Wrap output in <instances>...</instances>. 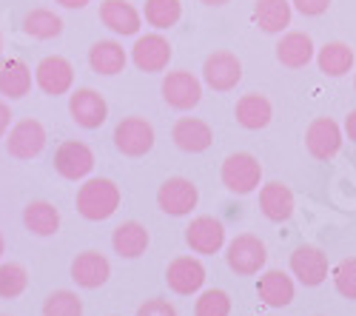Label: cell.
<instances>
[{
  "mask_svg": "<svg viewBox=\"0 0 356 316\" xmlns=\"http://www.w3.org/2000/svg\"><path fill=\"white\" fill-rule=\"evenodd\" d=\"M316 54L314 38L308 32H285L277 43V60L285 69H305Z\"/></svg>",
  "mask_w": 356,
  "mask_h": 316,
  "instance_id": "obj_26",
  "label": "cell"
},
{
  "mask_svg": "<svg viewBox=\"0 0 356 316\" xmlns=\"http://www.w3.org/2000/svg\"><path fill=\"white\" fill-rule=\"evenodd\" d=\"M331 279H334V288H337L339 297L356 302V256H348V260H342L331 271Z\"/></svg>",
  "mask_w": 356,
  "mask_h": 316,
  "instance_id": "obj_35",
  "label": "cell"
},
{
  "mask_svg": "<svg viewBox=\"0 0 356 316\" xmlns=\"http://www.w3.org/2000/svg\"><path fill=\"white\" fill-rule=\"evenodd\" d=\"M111 276V263L100 251H83L72 260V282L83 291H97Z\"/></svg>",
  "mask_w": 356,
  "mask_h": 316,
  "instance_id": "obj_17",
  "label": "cell"
},
{
  "mask_svg": "<svg viewBox=\"0 0 356 316\" xmlns=\"http://www.w3.org/2000/svg\"><path fill=\"white\" fill-rule=\"evenodd\" d=\"M35 85L49 97L69 94L74 85V66L60 54H49L35 66Z\"/></svg>",
  "mask_w": 356,
  "mask_h": 316,
  "instance_id": "obj_14",
  "label": "cell"
},
{
  "mask_svg": "<svg viewBox=\"0 0 356 316\" xmlns=\"http://www.w3.org/2000/svg\"><path fill=\"white\" fill-rule=\"evenodd\" d=\"M69 114H72V120L80 128L95 131V128H100L108 120V103H106V97L97 89H88V85H83V89L69 94Z\"/></svg>",
  "mask_w": 356,
  "mask_h": 316,
  "instance_id": "obj_15",
  "label": "cell"
},
{
  "mask_svg": "<svg viewBox=\"0 0 356 316\" xmlns=\"http://www.w3.org/2000/svg\"><path fill=\"white\" fill-rule=\"evenodd\" d=\"M314 60L325 77H345V74H350V69L356 63V54L345 40H331L322 49H316Z\"/></svg>",
  "mask_w": 356,
  "mask_h": 316,
  "instance_id": "obj_28",
  "label": "cell"
},
{
  "mask_svg": "<svg viewBox=\"0 0 356 316\" xmlns=\"http://www.w3.org/2000/svg\"><path fill=\"white\" fill-rule=\"evenodd\" d=\"M0 316H9V313H0Z\"/></svg>",
  "mask_w": 356,
  "mask_h": 316,
  "instance_id": "obj_45",
  "label": "cell"
},
{
  "mask_svg": "<svg viewBox=\"0 0 356 316\" xmlns=\"http://www.w3.org/2000/svg\"><path fill=\"white\" fill-rule=\"evenodd\" d=\"M171 57H174V49L168 38L163 32H148V35H137L129 60L145 74H160L168 69Z\"/></svg>",
  "mask_w": 356,
  "mask_h": 316,
  "instance_id": "obj_5",
  "label": "cell"
},
{
  "mask_svg": "<svg viewBox=\"0 0 356 316\" xmlns=\"http://www.w3.org/2000/svg\"><path fill=\"white\" fill-rule=\"evenodd\" d=\"M171 140H174V146L186 154H202L211 149L214 131L200 117H180L171 128Z\"/></svg>",
  "mask_w": 356,
  "mask_h": 316,
  "instance_id": "obj_19",
  "label": "cell"
},
{
  "mask_svg": "<svg viewBox=\"0 0 356 316\" xmlns=\"http://www.w3.org/2000/svg\"><path fill=\"white\" fill-rule=\"evenodd\" d=\"M137 316H177V308L168 302V299H145L140 308H137Z\"/></svg>",
  "mask_w": 356,
  "mask_h": 316,
  "instance_id": "obj_36",
  "label": "cell"
},
{
  "mask_svg": "<svg viewBox=\"0 0 356 316\" xmlns=\"http://www.w3.org/2000/svg\"><path fill=\"white\" fill-rule=\"evenodd\" d=\"M331 3H334V0H291L293 12H300V15H305V17H319V15H325V12L331 9Z\"/></svg>",
  "mask_w": 356,
  "mask_h": 316,
  "instance_id": "obj_37",
  "label": "cell"
},
{
  "mask_svg": "<svg viewBox=\"0 0 356 316\" xmlns=\"http://www.w3.org/2000/svg\"><path fill=\"white\" fill-rule=\"evenodd\" d=\"M228 242V234H225V225L222 219L217 217H209V214H202V217H194L186 228V245L200 253V256H214L225 248Z\"/></svg>",
  "mask_w": 356,
  "mask_h": 316,
  "instance_id": "obj_12",
  "label": "cell"
},
{
  "mask_svg": "<svg viewBox=\"0 0 356 316\" xmlns=\"http://www.w3.org/2000/svg\"><path fill=\"white\" fill-rule=\"evenodd\" d=\"M165 282L177 297H194L205 285V265L197 256H177L165 268Z\"/></svg>",
  "mask_w": 356,
  "mask_h": 316,
  "instance_id": "obj_16",
  "label": "cell"
},
{
  "mask_svg": "<svg viewBox=\"0 0 356 316\" xmlns=\"http://www.w3.org/2000/svg\"><path fill=\"white\" fill-rule=\"evenodd\" d=\"M234 117L245 131H259V128H268L271 117H274V106L271 100L259 94V92H248L236 100L234 106Z\"/></svg>",
  "mask_w": 356,
  "mask_h": 316,
  "instance_id": "obj_23",
  "label": "cell"
},
{
  "mask_svg": "<svg viewBox=\"0 0 356 316\" xmlns=\"http://www.w3.org/2000/svg\"><path fill=\"white\" fill-rule=\"evenodd\" d=\"M120 203H123V191L108 177H86L74 197L77 214L88 222L111 219L117 214V208H120Z\"/></svg>",
  "mask_w": 356,
  "mask_h": 316,
  "instance_id": "obj_1",
  "label": "cell"
},
{
  "mask_svg": "<svg viewBox=\"0 0 356 316\" xmlns=\"http://www.w3.org/2000/svg\"><path fill=\"white\" fill-rule=\"evenodd\" d=\"M3 140H6L9 157H15V160H35V157L43 154L49 137H46V128H43L40 120L26 117V120H17V123L6 131Z\"/></svg>",
  "mask_w": 356,
  "mask_h": 316,
  "instance_id": "obj_9",
  "label": "cell"
},
{
  "mask_svg": "<svg viewBox=\"0 0 356 316\" xmlns=\"http://www.w3.org/2000/svg\"><path fill=\"white\" fill-rule=\"evenodd\" d=\"M342 134L350 140V142H356V108H350L348 111V117H345V128H342Z\"/></svg>",
  "mask_w": 356,
  "mask_h": 316,
  "instance_id": "obj_39",
  "label": "cell"
},
{
  "mask_svg": "<svg viewBox=\"0 0 356 316\" xmlns=\"http://www.w3.org/2000/svg\"><path fill=\"white\" fill-rule=\"evenodd\" d=\"M29 288V271L20 263H0V299H17Z\"/></svg>",
  "mask_w": 356,
  "mask_h": 316,
  "instance_id": "obj_32",
  "label": "cell"
},
{
  "mask_svg": "<svg viewBox=\"0 0 356 316\" xmlns=\"http://www.w3.org/2000/svg\"><path fill=\"white\" fill-rule=\"evenodd\" d=\"M353 89H356V77H353Z\"/></svg>",
  "mask_w": 356,
  "mask_h": 316,
  "instance_id": "obj_44",
  "label": "cell"
},
{
  "mask_svg": "<svg viewBox=\"0 0 356 316\" xmlns=\"http://www.w3.org/2000/svg\"><path fill=\"white\" fill-rule=\"evenodd\" d=\"M194 316H231V297L222 288L202 291L194 302Z\"/></svg>",
  "mask_w": 356,
  "mask_h": 316,
  "instance_id": "obj_34",
  "label": "cell"
},
{
  "mask_svg": "<svg viewBox=\"0 0 356 316\" xmlns=\"http://www.w3.org/2000/svg\"><path fill=\"white\" fill-rule=\"evenodd\" d=\"M293 294H296L293 276L280 271V268L265 271L259 276V282H257V297L268 308H288L293 302Z\"/></svg>",
  "mask_w": 356,
  "mask_h": 316,
  "instance_id": "obj_25",
  "label": "cell"
},
{
  "mask_svg": "<svg viewBox=\"0 0 356 316\" xmlns=\"http://www.w3.org/2000/svg\"><path fill=\"white\" fill-rule=\"evenodd\" d=\"M293 208H296V199H293V191L285 183L274 180V183L259 185V211L265 214V219L288 222L293 217Z\"/></svg>",
  "mask_w": 356,
  "mask_h": 316,
  "instance_id": "obj_22",
  "label": "cell"
},
{
  "mask_svg": "<svg viewBox=\"0 0 356 316\" xmlns=\"http://www.w3.org/2000/svg\"><path fill=\"white\" fill-rule=\"evenodd\" d=\"M160 92H163L165 106H171L174 111H191L202 100V80L186 69H177L163 77Z\"/></svg>",
  "mask_w": 356,
  "mask_h": 316,
  "instance_id": "obj_8",
  "label": "cell"
},
{
  "mask_svg": "<svg viewBox=\"0 0 356 316\" xmlns=\"http://www.w3.org/2000/svg\"><path fill=\"white\" fill-rule=\"evenodd\" d=\"M100 23L117 38H137L143 28V15L129 0H103L100 3Z\"/></svg>",
  "mask_w": 356,
  "mask_h": 316,
  "instance_id": "obj_18",
  "label": "cell"
},
{
  "mask_svg": "<svg viewBox=\"0 0 356 316\" xmlns=\"http://www.w3.org/2000/svg\"><path fill=\"white\" fill-rule=\"evenodd\" d=\"M291 276L296 282H302L305 288H316V285H322L325 279H328V253H325L322 248L316 245H296L291 251Z\"/></svg>",
  "mask_w": 356,
  "mask_h": 316,
  "instance_id": "obj_11",
  "label": "cell"
},
{
  "mask_svg": "<svg viewBox=\"0 0 356 316\" xmlns=\"http://www.w3.org/2000/svg\"><path fill=\"white\" fill-rule=\"evenodd\" d=\"M3 253H6V240H3V234H0V260H3Z\"/></svg>",
  "mask_w": 356,
  "mask_h": 316,
  "instance_id": "obj_42",
  "label": "cell"
},
{
  "mask_svg": "<svg viewBox=\"0 0 356 316\" xmlns=\"http://www.w3.org/2000/svg\"><path fill=\"white\" fill-rule=\"evenodd\" d=\"M63 17L51 9H29L23 15V32L32 40H54L63 35Z\"/></svg>",
  "mask_w": 356,
  "mask_h": 316,
  "instance_id": "obj_30",
  "label": "cell"
},
{
  "mask_svg": "<svg viewBox=\"0 0 356 316\" xmlns=\"http://www.w3.org/2000/svg\"><path fill=\"white\" fill-rule=\"evenodd\" d=\"M35 74L23 57H0V94L6 100H23L32 92Z\"/></svg>",
  "mask_w": 356,
  "mask_h": 316,
  "instance_id": "obj_21",
  "label": "cell"
},
{
  "mask_svg": "<svg viewBox=\"0 0 356 316\" xmlns=\"http://www.w3.org/2000/svg\"><path fill=\"white\" fill-rule=\"evenodd\" d=\"M220 180L231 194H254L262 185V163L251 151H234L222 160Z\"/></svg>",
  "mask_w": 356,
  "mask_h": 316,
  "instance_id": "obj_2",
  "label": "cell"
},
{
  "mask_svg": "<svg viewBox=\"0 0 356 316\" xmlns=\"http://www.w3.org/2000/svg\"><path fill=\"white\" fill-rule=\"evenodd\" d=\"M148 26H154L157 32L177 26L183 20V0H145V6L140 12Z\"/></svg>",
  "mask_w": 356,
  "mask_h": 316,
  "instance_id": "obj_31",
  "label": "cell"
},
{
  "mask_svg": "<svg viewBox=\"0 0 356 316\" xmlns=\"http://www.w3.org/2000/svg\"><path fill=\"white\" fill-rule=\"evenodd\" d=\"M111 140H114V149L123 157H145L154 149L157 134H154V126L145 117H137L134 114V117H123L114 126Z\"/></svg>",
  "mask_w": 356,
  "mask_h": 316,
  "instance_id": "obj_4",
  "label": "cell"
},
{
  "mask_svg": "<svg viewBox=\"0 0 356 316\" xmlns=\"http://www.w3.org/2000/svg\"><path fill=\"white\" fill-rule=\"evenodd\" d=\"M57 6H63V9H86L92 0H54Z\"/></svg>",
  "mask_w": 356,
  "mask_h": 316,
  "instance_id": "obj_40",
  "label": "cell"
},
{
  "mask_svg": "<svg viewBox=\"0 0 356 316\" xmlns=\"http://www.w3.org/2000/svg\"><path fill=\"white\" fill-rule=\"evenodd\" d=\"M43 316H83V299L77 291H51L43 302Z\"/></svg>",
  "mask_w": 356,
  "mask_h": 316,
  "instance_id": "obj_33",
  "label": "cell"
},
{
  "mask_svg": "<svg viewBox=\"0 0 356 316\" xmlns=\"http://www.w3.org/2000/svg\"><path fill=\"white\" fill-rule=\"evenodd\" d=\"M129 63V51L123 49L120 40H95L92 49H88V66H92L95 74L103 77H114L120 74Z\"/></svg>",
  "mask_w": 356,
  "mask_h": 316,
  "instance_id": "obj_24",
  "label": "cell"
},
{
  "mask_svg": "<svg viewBox=\"0 0 356 316\" xmlns=\"http://www.w3.org/2000/svg\"><path fill=\"white\" fill-rule=\"evenodd\" d=\"M202 83L214 92H234L243 83V60L228 49L211 51L202 63Z\"/></svg>",
  "mask_w": 356,
  "mask_h": 316,
  "instance_id": "obj_6",
  "label": "cell"
},
{
  "mask_svg": "<svg viewBox=\"0 0 356 316\" xmlns=\"http://www.w3.org/2000/svg\"><path fill=\"white\" fill-rule=\"evenodd\" d=\"M148 245H152V234L137 219H126L111 231V248L120 260H140Z\"/></svg>",
  "mask_w": 356,
  "mask_h": 316,
  "instance_id": "obj_20",
  "label": "cell"
},
{
  "mask_svg": "<svg viewBox=\"0 0 356 316\" xmlns=\"http://www.w3.org/2000/svg\"><path fill=\"white\" fill-rule=\"evenodd\" d=\"M293 6L291 0H254V23L265 35H282L291 26Z\"/></svg>",
  "mask_w": 356,
  "mask_h": 316,
  "instance_id": "obj_29",
  "label": "cell"
},
{
  "mask_svg": "<svg viewBox=\"0 0 356 316\" xmlns=\"http://www.w3.org/2000/svg\"><path fill=\"white\" fill-rule=\"evenodd\" d=\"M12 120H15V114H12V106L6 100H0V140L6 137V131L12 128Z\"/></svg>",
  "mask_w": 356,
  "mask_h": 316,
  "instance_id": "obj_38",
  "label": "cell"
},
{
  "mask_svg": "<svg viewBox=\"0 0 356 316\" xmlns=\"http://www.w3.org/2000/svg\"><path fill=\"white\" fill-rule=\"evenodd\" d=\"M60 211H57L54 203H49V199H32L26 208H23V225L29 234L35 237H54L57 231H60Z\"/></svg>",
  "mask_w": 356,
  "mask_h": 316,
  "instance_id": "obj_27",
  "label": "cell"
},
{
  "mask_svg": "<svg viewBox=\"0 0 356 316\" xmlns=\"http://www.w3.org/2000/svg\"><path fill=\"white\" fill-rule=\"evenodd\" d=\"M200 203V188L188 177H168L157 188V208L168 217H188Z\"/></svg>",
  "mask_w": 356,
  "mask_h": 316,
  "instance_id": "obj_10",
  "label": "cell"
},
{
  "mask_svg": "<svg viewBox=\"0 0 356 316\" xmlns=\"http://www.w3.org/2000/svg\"><path fill=\"white\" fill-rule=\"evenodd\" d=\"M205 6H225V3H231V0H202Z\"/></svg>",
  "mask_w": 356,
  "mask_h": 316,
  "instance_id": "obj_41",
  "label": "cell"
},
{
  "mask_svg": "<svg viewBox=\"0 0 356 316\" xmlns=\"http://www.w3.org/2000/svg\"><path fill=\"white\" fill-rule=\"evenodd\" d=\"M342 142H345V134L339 123L331 117H316L305 128V149L314 160H322V163L334 160L342 151Z\"/></svg>",
  "mask_w": 356,
  "mask_h": 316,
  "instance_id": "obj_13",
  "label": "cell"
},
{
  "mask_svg": "<svg viewBox=\"0 0 356 316\" xmlns=\"http://www.w3.org/2000/svg\"><path fill=\"white\" fill-rule=\"evenodd\" d=\"M54 171L69 183H80L95 171V151L83 140H66L54 151Z\"/></svg>",
  "mask_w": 356,
  "mask_h": 316,
  "instance_id": "obj_7",
  "label": "cell"
},
{
  "mask_svg": "<svg viewBox=\"0 0 356 316\" xmlns=\"http://www.w3.org/2000/svg\"><path fill=\"white\" fill-rule=\"evenodd\" d=\"M0 57H3V35H0Z\"/></svg>",
  "mask_w": 356,
  "mask_h": 316,
  "instance_id": "obj_43",
  "label": "cell"
},
{
  "mask_svg": "<svg viewBox=\"0 0 356 316\" xmlns=\"http://www.w3.org/2000/svg\"><path fill=\"white\" fill-rule=\"evenodd\" d=\"M268 263V248L257 234H240L225 242V265L236 276H254Z\"/></svg>",
  "mask_w": 356,
  "mask_h": 316,
  "instance_id": "obj_3",
  "label": "cell"
}]
</instances>
